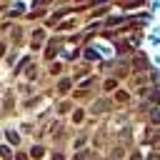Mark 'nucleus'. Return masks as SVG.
I'll list each match as a JSON object with an SVG mask.
<instances>
[{"label": "nucleus", "mask_w": 160, "mask_h": 160, "mask_svg": "<svg viewBox=\"0 0 160 160\" xmlns=\"http://www.w3.org/2000/svg\"><path fill=\"white\" fill-rule=\"evenodd\" d=\"M85 58H88V60H98V52H95V50H88Z\"/></svg>", "instance_id": "f257e3e1"}]
</instances>
